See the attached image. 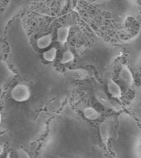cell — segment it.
<instances>
[{
    "label": "cell",
    "mask_w": 141,
    "mask_h": 158,
    "mask_svg": "<svg viewBox=\"0 0 141 158\" xmlns=\"http://www.w3.org/2000/svg\"><path fill=\"white\" fill-rule=\"evenodd\" d=\"M31 92L29 87L25 85L19 84L15 86L11 92V96L14 100L19 102H25L30 97Z\"/></svg>",
    "instance_id": "1"
},
{
    "label": "cell",
    "mask_w": 141,
    "mask_h": 158,
    "mask_svg": "<svg viewBox=\"0 0 141 158\" xmlns=\"http://www.w3.org/2000/svg\"><path fill=\"white\" fill-rule=\"evenodd\" d=\"M120 77L127 85L130 86L133 83V78L132 73L126 65H123L120 71Z\"/></svg>",
    "instance_id": "2"
},
{
    "label": "cell",
    "mask_w": 141,
    "mask_h": 158,
    "mask_svg": "<svg viewBox=\"0 0 141 158\" xmlns=\"http://www.w3.org/2000/svg\"><path fill=\"white\" fill-rule=\"evenodd\" d=\"M70 26L64 25L57 30V40L61 44H64L67 41L69 34Z\"/></svg>",
    "instance_id": "3"
},
{
    "label": "cell",
    "mask_w": 141,
    "mask_h": 158,
    "mask_svg": "<svg viewBox=\"0 0 141 158\" xmlns=\"http://www.w3.org/2000/svg\"><path fill=\"white\" fill-rule=\"evenodd\" d=\"M108 91L109 93L115 98H119L121 96V90L119 85L111 80L108 84Z\"/></svg>",
    "instance_id": "4"
},
{
    "label": "cell",
    "mask_w": 141,
    "mask_h": 158,
    "mask_svg": "<svg viewBox=\"0 0 141 158\" xmlns=\"http://www.w3.org/2000/svg\"><path fill=\"white\" fill-rule=\"evenodd\" d=\"M52 39L53 35L51 33L47 34L38 39L36 42V44L39 49H45L50 45L52 42Z\"/></svg>",
    "instance_id": "5"
},
{
    "label": "cell",
    "mask_w": 141,
    "mask_h": 158,
    "mask_svg": "<svg viewBox=\"0 0 141 158\" xmlns=\"http://www.w3.org/2000/svg\"><path fill=\"white\" fill-rule=\"evenodd\" d=\"M69 75L74 79L83 80L87 77V72L84 69H74L69 71Z\"/></svg>",
    "instance_id": "6"
},
{
    "label": "cell",
    "mask_w": 141,
    "mask_h": 158,
    "mask_svg": "<svg viewBox=\"0 0 141 158\" xmlns=\"http://www.w3.org/2000/svg\"><path fill=\"white\" fill-rule=\"evenodd\" d=\"M83 114L86 118L91 120H94L100 117V114L96 110L92 108L85 109L83 111Z\"/></svg>",
    "instance_id": "7"
},
{
    "label": "cell",
    "mask_w": 141,
    "mask_h": 158,
    "mask_svg": "<svg viewBox=\"0 0 141 158\" xmlns=\"http://www.w3.org/2000/svg\"><path fill=\"white\" fill-rule=\"evenodd\" d=\"M57 54V50L55 48H53L49 49V50L44 52L43 57L45 61L51 62L54 60Z\"/></svg>",
    "instance_id": "8"
},
{
    "label": "cell",
    "mask_w": 141,
    "mask_h": 158,
    "mask_svg": "<svg viewBox=\"0 0 141 158\" xmlns=\"http://www.w3.org/2000/svg\"><path fill=\"white\" fill-rule=\"evenodd\" d=\"M74 59V54L70 50H68L64 52L61 62L62 64H65L73 61Z\"/></svg>",
    "instance_id": "9"
},
{
    "label": "cell",
    "mask_w": 141,
    "mask_h": 158,
    "mask_svg": "<svg viewBox=\"0 0 141 158\" xmlns=\"http://www.w3.org/2000/svg\"><path fill=\"white\" fill-rule=\"evenodd\" d=\"M4 151V147L2 144H0V156L2 155Z\"/></svg>",
    "instance_id": "10"
},
{
    "label": "cell",
    "mask_w": 141,
    "mask_h": 158,
    "mask_svg": "<svg viewBox=\"0 0 141 158\" xmlns=\"http://www.w3.org/2000/svg\"><path fill=\"white\" fill-rule=\"evenodd\" d=\"M5 158H11V152H10L7 153Z\"/></svg>",
    "instance_id": "11"
},
{
    "label": "cell",
    "mask_w": 141,
    "mask_h": 158,
    "mask_svg": "<svg viewBox=\"0 0 141 158\" xmlns=\"http://www.w3.org/2000/svg\"><path fill=\"white\" fill-rule=\"evenodd\" d=\"M1 114L0 112V124H1Z\"/></svg>",
    "instance_id": "12"
}]
</instances>
